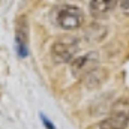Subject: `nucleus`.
Here are the masks:
<instances>
[{
    "instance_id": "obj_1",
    "label": "nucleus",
    "mask_w": 129,
    "mask_h": 129,
    "mask_svg": "<svg viewBox=\"0 0 129 129\" xmlns=\"http://www.w3.org/2000/svg\"><path fill=\"white\" fill-rule=\"evenodd\" d=\"M80 51V44L74 38H63L54 42L51 47V56L53 60L57 63H68L72 62L77 57V53Z\"/></svg>"
},
{
    "instance_id": "obj_2",
    "label": "nucleus",
    "mask_w": 129,
    "mask_h": 129,
    "mask_svg": "<svg viewBox=\"0 0 129 129\" xmlns=\"http://www.w3.org/2000/svg\"><path fill=\"white\" fill-rule=\"evenodd\" d=\"M56 21L63 30H75L83 24L84 14L80 8H77L74 5H66V6H62L57 9Z\"/></svg>"
},
{
    "instance_id": "obj_3",
    "label": "nucleus",
    "mask_w": 129,
    "mask_h": 129,
    "mask_svg": "<svg viewBox=\"0 0 129 129\" xmlns=\"http://www.w3.org/2000/svg\"><path fill=\"white\" fill-rule=\"evenodd\" d=\"M15 47H17V54L21 59H26L29 56V24L24 17L18 18V21H17Z\"/></svg>"
},
{
    "instance_id": "obj_4",
    "label": "nucleus",
    "mask_w": 129,
    "mask_h": 129,
    "mask_svg": "<svg viewBox=\"0 0 129 129\" xmlns=\"http://www.w3.org/2000/svg\"><path fill=\"white\" fill-rule=\"evenodd\" d=\"M98 62H99V56H98L96 51L87 53V54L80 56V57H75L72 60V64H71V72H72L74 77H83L90 69L96 68Z\"/></svg>"
},
{
    "instance_id": "obj_5",
    "label": "nucleus",
    "mask_w": 129,
    "mask_h": 129,
    "mask_svg": "<svg viewBox=\"0 0 129 129\" xmlns=\"http://www.w3.org/2000/svg\"><path fill=\"white\" fill-rule=\"evenodd\" d=\"M83 77H84V84H86V87L95 89V87L101 86V84L105 81L107 71L99 69V68H93V69H90L87 74H84Z\"/></svg>"
},
{
    "instance_id": "obj_6",
    "label": "nucleus",
    "mask_w": 129,
    "mask_h": 129,
    "mask_svg": "<svg viewBox=\"0 0 129 129\" xmlns=\"http://www.w3.org/2000/svg\"><path fill=\"white\" fill-rule=\"evenodd\" d=\"M116 2L117 0H90V3H89L90 14L95 15V17L105 15L107 12H110L114 8Z\"/></svg>"
},
{
    "instance_id": "obj_7",
    "label": "nucleus",
    "mask_w": 129,
    "mask_h": 129,
    "mask_svg": "<svg viewBox=\"0 0 129 129\" xmlns=\"http://www.w3.org/2000/svg\"><path fill=\"white\" fill-rule=\"evenodd\" d=\"M111 114L129 123V98H120L114 102Z\"/></svg>"
},
{
    "instance_id": "obj_8",
    "label": "nucleus",
    "mask_w": 129,
    "mask_h": 129,
    "mask_svg": "<svg viewBox=\"0 0 129 129\" xmlns=\"http://www.w3.org/2000/svg\"><path fill=\"white\" fill-rule=\"evenodd\" d=\"M126 126H128V122H125L113 114L99 123V129H126Z\"/></svg>"
},
{
    "instance_id": "obj_9",
    "label": "nucleus",
    "mask_w": 129,
    "mask_h": 129,
    "mask_svg": "<svg viewBox=\"0 0 129 129\" xmlns=\"http://www.w3.org/2000/svg\"><path fill=\"white\" fill-rule=\"evenodd\" d=\"M41 122L44 123V126H45L47 129H56L54 123H53V122H51V120L45 116V114H41Z\"/></svg>"
},
{
    "instance_id": "obj_10",
    "label": "nucleus",
    "mask_w": 129,
    "mask_h": 129,
    "mask_svg": "<svg viewBox=\"0 0 129 129\" xmlns=\"http://www.w3.org/2000/svg\"><path fill=\"white\" fill-rule=\"evenodd\" d=\"M120 9L125 15H129V0H120Z\"/></svg>"
}]
</instances>
